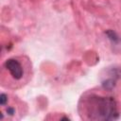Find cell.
Instances as JSON below:
<instances>
[{
    "mask_svg": "<svg viewBox=\"0 0 121 121\" xmlns=\"http://www.w3.org/2000/svg\"><path fill=\"white\" fill-rule=\"evenodd\" d=\"M89 118L94 120H112L118 117L116 103L112 97L92 96L86 103Z\"/></svg>",
    "mask_w": 121,
    "mask_h": 121,
    "instance_id": "1",
    "label": "cell"
},
{
    "mask_svg": "<svg viewBox=\"0 0 121 121\" xmlns=\"http://www.w3.org/2000/svg\"><path fill=\"white\" fill-rule=\"evenodd\" d=\"M5 66L15 79H20L23 77L24 71L21 63L17 60H14V59L7 60V61L5 62Z\"/></svg>",
    "mask_w": 121,
    "mask_h": 121,
    "instance_id": "2",
    "label": "cell"
},
{
    "mask_svg": "<svg viewBox=\"0 0 121 121\" xmlns=\"http://www.w3.org/2000/svg\"><path fill=\"white\" fill-rule=\"evenodd\" d=\"M105 34L107 35V37L109 38V40L112 41L113 43H120V38H119V36L117 35V33H116L115 31L109 29V30H106Z\"/></svg>",
    "mask_w": 121,
    "mask_h": 121,
    "instance_id": "3",
    "label": "cell"
},
{
    "mask_svg": "<svg viewBox=\"0 0 121 121\" xmlns=\"http://www.w3.org/2000/svg\"><path fill=\"white\" fill-rule=\"evenodd\" d=\"M102 86L106 90H112L115 86V79L113 78H108L102 82Z\"/></svg>",
    "mask_w": 121,
    "mask_h": 121,
    "instance_id": "4",
    "label": "cell"
},
{
    "mask_svg": "<svg viewBox=\"0 0 121 121\" xmlns=\"http://www.w3.org/2000/svg\"><path fill=\"white\" fill-rule=\"evenodd\" d=\"M7 101H8V96H7V95L1 94V95H0V104H1L2 106H4V105L7 103Z\"/></svg>",
    "mask_w": 121,
    "mask_h": 121,
    "instance_id": "5",
    "label": "cell"
},
{
    "mask_svg": "<svg viewBox=\"0 0 121 121\" xmlns=\"http://www.w3.org/2000/svg\"><path fill=\"white\" fill-rule=\"evenodd\" d=\"M14 112H15V111H14L13 108H8V109H7V112H8L9 114H10V115H12V114L14 113Z\"/></svg>",
    "mask_w": 121,
    "mask_h": 121,
    "instance_id": "6",
    "label": "cell"
}]
</instances>
